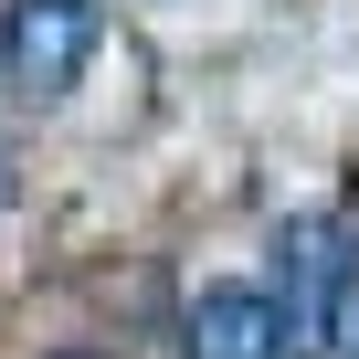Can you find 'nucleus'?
<instances>
[{
  "instance_id": "obj_1",
  "label": "nucleus",
  "mask_w": 359,
  "mask_h": 359,
  "mask_svg": "<svg viewBox=\"0 0 359 359\" xmlns=\"http://www.w3.org/2000/svg\"><path fill=\"white\" fill-rule=\"evenodd\" d=\"M348 222H327V212H306V222H285L275 233V327H285V359H327L338 348V296H348Z\"/></svg>"
},
{
  "instance_id": "obj_2",
  "label": "nucleus",
  "mask_w": 359,
  "mask_h": 359,
  "mask_svg": "<svg viewBox=\"0 0 359 359\" xmlns=\"http://www.w3.org/2000/svg\"><path fill=\"white\" fill-rule=\"evenodd\" d=\"M95 32H106L95 0H11V11H0V64H11L22 95H64L85 74Z\"/></svg>"
},
{
  "instance_id": "obj_3",
  "label": "nucleus",
  "mask_w": 359,
  "mask_h": 359,
  "mask_svg": "<svg viewBox=\"0 0 359 359\" xmlns=\"http://www.w3.org/2000/svg\"><path fill=\"white\" fill-rule=\"evenodd\" d=\"M180 359H285V327H275L264 285H212L180 317Z\"/></svg>"
},
{
  "instance_id": "obj_4",
  "label": "nucleus",
  "mask_w": 359,
  "mask_h": 359,
  "mask_svg": "<svg viewBox=\"0 0 359 359\" xmlns=\"http://www.w3.org/2000/svg\"><path fill=\"white\" fill-rule=\"evenodd\" d=\"M338 348H359V264H348V296H338Z\"/></svg>"
},
{
  "instance_id": "obj_5",
  "label": "nucleus",
  "mask_w": 359,
  "mask_h": 359,
  "mask_svg": "<svg viewBox=\"0 0 359 359\" xmlns=\"http://www.w3.org/2000/svg\"><path fill=\"white\" fill-rule=\"evenodd\" d=\"M64 359H95V348H64Z\"/></svg>"
}]
</instances>
